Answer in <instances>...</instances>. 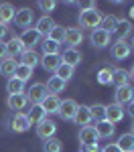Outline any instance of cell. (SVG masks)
Wrapping results in <instances>:
<instances>
[{"instance_id": "19", "label": "cell", "mask_w": 134, "mask_h": 152, "mask_svg": "<svg viewBox=\"0 0 134 152\" xmlns=\"http://www.w3.org/2000/svg\"><path fill=\"white\" fill-rule=\"evenodd\" d=\"M94 130H96L97 138H110V136H114V132H116V126L104 120V122H97V126H94Z\"/></svg>"}, {"instance_id": "11", "label": "cell", "mask_w": 134, "mask_h": 152, "mask_svg": "<svg viewBox=\"0 0 134 152\" xmlns=\"http://www.w3.org/2000/svg\"><path fill=\"white\" fill-rule=\"evenodd\" d=\"M81 41H83V35H81V28H65V41L63 43H67L69 49H75L77 45H81Z\"/></svg>"}, {"instance_id": "40", "label": "cell", "mask_w": 134, "mask_h": 152, "mask_svg": "<svg viewBox=\"0 0 134 152\" xmlns=\"http://www.w3.org/2000/svg\"><path fill=\"white\" fill-rule=\"evenodd\" d=\"M102 152H122V150L116 146V144H108L106 148H102Z\"/></svg>"}, {"instance_id": "34", "label": "cell", "mask_w": 134, "mask_h": 152, "mask_svg": "<svg viewBox=\"0 0 134 152\" xmlns=\"http://www.w3.org/2000/svg\"><path fill=\"white\" fill-rule=\"evenodd\" d=\"M89 114H92V120H97V122H104L106 120V105L96 104L89 107Z\"/></svg>"}, {"instance_id": "21", "label": "cell", "mask_w": 134, "mask_h": 152, "mask_svg": "<svg viewBox=\"0 0 134 152\" xmlns=\"http://www.w3.org/2000/svg\"><path fill=\"white\" fill-rule=\"evenodd\" d=\"M26 118H29V122H31V124H41L43 120H47V112H45L41 105H33V107L29 110Z\"/></svg>"}, {"instance_id": "48", "label": "cell", "mask_w": 134, "mask_h": 152, "mask_svg": "<svg viewBox=\"0 0 134 152\" xmlns=\"http://www.w3.org/2000/svg\"><path fill=\"white\" fill-rule=\"evenodd\" d=\"M132 102H134V94H132Z\"/></svg>"}, {"instance_id": "44", "label": "cell", "mask_w": 134, "mask_h": 152, "mask_svg": "<svg viewBox=\"0 0 134 152\" xmlns=\"http://www.w3.org/2000/svg\"><path fill=\"white\" fill-rule=\"evenodd\" d=\"M128 114H130V118L134 120V102H130V104H128Z\"/></svg>"}, {"instance_id": "5", "label": "cell", "mask_w": 134, "mask_h": 152, "mask_svg": "<svg viewBox=\"0 0 134 152\" xmlns=\"http://www.w3.org/2000/svg\"><path fill=\"white\" fill-rule=\"evenodd\" d=\"M55 132H57V124H55L53 120H43L41 124H37V136L43 138V140L53 138Z\"/></svg>"}, {"instance_id": "38", "label": "cell", "mask_w": 134, "mask_h": 152, "mask_svg": "<svg viewBox=\"0 0 134 152\" xmlns=\"http://www.w3.org/2000/svg\"><path fill=\"white\" fill-rule=\"evenodd\" d=\"M97 81L102 83V85H108V83H112V69H110V67L100 69V71H97Z\"/></svg>"}, {"instance_id": "20", "label": "cell", "mask_w": 134, "mask_h": 152, "mask_svg": "<svg viewBox=\"0 0 134 152\" xmlns=\"http://www.w3.org/2000/svg\"><path fill=\"white\" fill-rule=\"evenodd\" d=\"M31 128V122H29V118L26 114H16V116L12 118V130L14 132H26V130Z\"/></svg>"}, {"instance_id": "4", "label": "cell", "mask_w": 134, "mask_h": 152, "mask_svg": "<svg viewBox=\"0 0 134 152\" xmlns=\"http://www.w3.org/2000/svg\"><path fill=\"white\" fill-rule=\"evenodd\" d=\"M18 39L23 41L24 49H29V51H31V47H35V45H39L43 37H41V33H39L37 28H31V26H29V28H24V31H23V35L18 37Z\"/></svg>"}, {"instance_id": "31", "label": "cell", "mask_w": 134, "mask_h": 152, "mask_svg": "<svg viewBox=\"0 0 134 152\" xmlns=\"http://www.w3.org/2000/svg\"><path fill=\"white\" fill-rule=\"evenodd\" d=\"M41 63V57H39V53H35V51H24L23 53V65H26V67H37Z\"/></svg>"}, {"instance_id": "33", "label": "cell", "mask_w": 134, "mask_h": 152, "mask_svg": "<svg viewBox=\"0 0 134 152\" xmlns=\"http://www.w3.org/2000/svg\"><path fill=\"white\" fill-rule=\"evenodd\" d=\"M59 43L51 39H43V55H59Z\"/></svg>"}, {"instance_id": "8", "label": "cell", "mask_w": 134, "mask_h": 152, "mask_svg": "<svg viewBox=\"0 0 134 152\" xmlns=\"http://www.w3.org/2000/svg\"><path fill=\"white\" fill-rule=\"evenodd\" d=\"M110 41H112V35H108L106 31H102V28H94L92 31V37H89V43L94 45V47L102 49V47H108Z\"/></svg>"}, {"instance_id": "26", "label": "cell", "mask_w": 134, "mask_h": 152, "mask_svg": "<svg viewBox=\"0 0 134 152\" xmlns=\"http://www.w3.org/2000/svg\"><path fill=\"white\" fill-rule=\"evenodd\" d=\"M116 146L122 152H134V136L132 134H122L118 138V142H116Z\"/></svg>"}, {"instance_id": "36", "label": "cell", "mask_w": 134, "mask_h": 152, "mask_svg": "<svg viewBox=\"0 0 134 152\" xmlns=\"http://www.w3.org/2000/svg\"><path fill=\"white\" fill-rule=\"evenodd\" d=\"M47 39H51V41H55V43H63V41H65V28H63V26H57V24H55V28H53V31H51V33H49V37Z\"/></svg>"}, {"instance_id": "27", "label": "cell", "mask_w": 134, "mask_h": 152, "mask_svg": "<svg viewBox=\"0 0 134 152\" xmlns=\"http://www.w3.org/2000/svg\"><path fill=\"white\" fill-rule=\"evenodd\" d=\"M26 105V95L24 94H14V95H8V107L10 110H23Z\"/></svg>"}, {"instance_id": "29", "label": "cell", "mask_w": 134, "mask_h": 152, "mask_svg": "<svg viewBox=\"0 0 134 152\" xmlns=\"http://www.w3.org/2000/svg\"><path fill=\"white\" fill-rule=\"evenodd\" d=\"M6 91H8V95L23 94V91H24V81L16 79V77H8V83H6Z\"/></svg>"}, {"instance_id": "45", "label": "cell", "mask_w": 134, "mask_h": 152, "mask_svg": "<svg viewBox=\"0 0 134 152\" xmlns=\"http://www.w3.org/2000/svg\"><path fill=\"white\" fill-rule=\"evenodd\" d=\"M128 73H130V77H132V79H134V67H132V69H130V71H128Z\"/></svg>"}, {"instance_id": "13", "label": "cell", "mask_w": 134, "mask_h": 152, "mask_svg": "<svg viewBox=\"0 0 134 152\" xmlns=\"http://www.w3.org/2000/svg\"><path fill=\"white\" fill-rule=\"evenodd\" d=\"M24 51V45H23V41L18 39V37H12L10 41L6 43V57H10V59H14L16 55H23Z\"/></svg>"}, {"instance_id": "17", "label": "cell", "mask_w": 134, "mask_h": 152, "mask_svg": "<svg viewBox=\"0 0 134 152\" xmlns=\"http://www.w3.org/2000/svg\"><path fill=\"white\" fill-rule=\"evenodd\" d=\"M41 65H43V69H45V71L55 73V71H57V67L61 65V57H59V55H43Z\"/></svg>"}, {"instance_id": "22", "label": "cell", "mask_w": 134, "mask_h": 152, "mask_svg": "<svg viewBox=\"0 0 134 152\" xmlns=\"http://www.w3.org/2000/svg\"><path fill=\"white\" fill-rule=\"evenodd\" d=\"M14 6H12L10 2H2L0 4V24H4L6 26V23H10L12 18H14Z\"/></svg>"}, {"instance_id": "28", "label": "cell", "mask_w": 134, "mask_h": 152, "mask_svg": "<svg viewBox=\"0 0 134 152\" xmlns=\"http://www.w3.org/2000/svg\"><path fill=\"white\" fill-rule=\"evenodd\" d=\"M73 71H75V67H71V65H67V63H63V61H61V65L57 67L55 75H57L59 79H63V81L67 83V81H69V79L73 77Z\"/></svg>"}, {"instance_id": "10", "label": "cell", "mask_w": 134, "mask_h": 152, "mask_svg": "<svg viewBox=\"0 0 134 152\" xmlns=\"http://www.w3.org/2000/svg\"><path fill=\"white\" fill-rule=\"evenodd\" d=\"M122 118H124V107L118 104H110L106 105V122H110V124H118Z\"/></svg>"}, {"instance_id": "2", "label": "cell", "mask_w": 134, "mask_h": 152, "mask_svg": "<svg viewBox=\"0 0 134 152\" xmlns=\"http://www.w3.org/2000/svg\"><path fill=\"white\" fill-rule=\"evenodd\" d=\"M45 97H47V89H45L43 83H35V85H31V89L26 91V102H31L33 105H41Z\"/></svg>"}, {"instance_id": "15", "label": "cell", "mask_w": 134, "mask_h": 152, "mask_svg": "<svg viewBox=\"0 0 134 152\" xmlns=\"http://www.w3.org/2000/svg\"><path fill=\"white\" fill-rule=\"evenodd\" d=\"M45 89H47V95H57L65 89V81L59 79L57 75H53V77H49V81L45 83Z\"/></svg>"}, {"instance_id": "42", "label": "cell", "mask_w": 134, "mask_h": 152, "mask_svg": "<svg viewBox=\"0 0 134 152\" xmlns=\"http://www.w3.org/2000/svg\"><path fill=\"white\" fill-rule=\"evenodd\" d=\"M6 35H8V28H6L4 24H0V43H2V39H4Z\"/></svg>"}, {"instance_id": "6", "label": "cell", "mask_w": 134, "mask_h": 152, "mask_svg": "<svg viewBox=\"0 0 134 152\" xmlns=\"http://www.w3.org/2000/svg\"><path fill=\"white\" fill-rule=\"evenodd\" d=\"M77 107H79V105H77V102H75V99H63V102H61V105H59V112H57V114L61 116V120H67V122H69V120H73V118H75Z\"/></svg>"}, {"instance_id": "37", "label": "cell", "mask_w": 134, "mask_h": 152, "mask_svg": "<svg viewBox=\"0 0 134 152\" xmlns=\"http://www.w3.org/2000/svg\"><path fill=\"white\" fill-rule=\"evenodd\" d=\"M43 150L45 152H61L63 150V144H61V140H57V138H49V140L45 142V146H43Z\"/></svg>"}, {"instance_id": "43", "label": "cell", "mask_w": 134, "mask_h": 152, "mask_svg": "<svg viewBox=\"0 0 134 152\" xmlns=\"http://www.w3.org/2000/svg\"><path fill=\"white\" fill-rule=\"evenodd\" d=\"M6 57V43H0V59Z\"/></svg>"}, {"instance_id": "12", "label": "cell", "mask_w": 134, "mask_h": 152, "mask_svg": "<svg viewBox=\"0 0 134 152\" xmlns=\"http://www.w3.org/2000/svg\"><path fill=\"white\" fill-rule=\"evenodd\" d=\"M132 94H134V89L130 87V85L116 87V94H114V97H116V104L124 107V104H130V102H132Z\"/></svg>"}, {"instance_id": "24", "label": "cell", "mask_w": 134, "mask_h": 152, "mask_svg": "<svg viewBox=\"0 0 134 152\" xmlns=\"http://www.w3.org/2000/svg\"><path fill=\"white\" fill-rule=\"evenodd\" d=\"M61 61L67 63V65H71V67H75V65L81 61V53H79L77 49H67V51L61 55Z\"/></svg>"}, {"instance_id": "47", "label": "cell", "mask_w": 134, "mask_h": 152, "mask_svg": "<svg viewBox=\"0 0 134 152\" xmlns=\"http://www.w3.org/2000/svg\"><path fill=\"white\" fill-rule=\"evenodd\" d=\"M130 134H132V136H134V122H132V132H130Z\"/></svg>"}, {"instance_id": "7", "label": "cell", "mask_w": 134, "mask_h": 152, "mask_svg": "<svg viewBox=\"0 0 134 152\" xmlns=\"http://www.w3.org/2000/svg\"><path fill=\"white\" fill-rule=\"evenodd\" d=\"M33 18H35V14H33V10L31 8H21V10L14 12V23H16V26H21V28H29L31 26V23H33Z\"/></svg>"}, {"instance_id": "14", "label": "cell", "mask_w": 134, "mask_h": 152, "mask_svg": "<svg viewBox=\"0 0 134 152\" xmlns=\"http://www.w3.org/2000/svg\"><path fill=\"white\" fill-rule=\"evenodd\" d=\"M73 120H75V124H77V126H81V128H83V126H89V124H92L89 105H79V107H77V112H75V118H73Z\"/></svg>"}, {"instance_id": "35", "label": "cell", "mask_w": 134, "mask_h": 152, "mask_svg": "<svg viewBox=\"0 0 134 152\" xmlns=\"http://www.w3.org/2000/svg\"><path fill=\"white\" fill-rule=\"evenodd\" d=\"M130 31H132V24L128 23V20H118V26H116L118 39H124V41H126V37L130 35Z\"/></svg>"}, {"instance_id": "3", "label": "cell", "mask_w": 134, "mask_h": 152, "mask_svg": "<svg viewBox=\"0 0 134 152\" xmlns=\"http://www.w3.org/2000/svg\"><path fill=\"white\" fill-rule=\"evenodd\" d=\"M130 53H132V45H130L128 41H124V39H118V41L112 45V57L118 59V61L126 59Z\"/></svg>"}, {"instance_id": "41", "label": "cell", "mask_w": 134, "mask_h": 152, "mask_svg": "<svg viewBox=\"0 0 134 152\" xmlns=\"http://www.w3.org/2000/svg\"><path fill=\"white\" fill-rule=\"evenodd\" d=\"M79 6H81V10H92V8H96L94 2H79Z\"/></svg>"}, {"instance_id": "23", "label": "cell", "mask_w": 134, "mask_h": 152, "mask_svg": "<svg viewBox=\"0 0 134 152\" xmlns=\"http://www.w3.org/2000/svg\"><path fill=\"white\" fill-rule=\"evenodd\" d=\"M128 79H130V73L126 69H112V83H116V87L128 85Z\"/></svg>"}, {"instance_id": "32", "label": "cell", "mask_w": 134, "mask_h": 152, "mask_svg": "<svg viewBox=\"0 0 134 152\" xmlns=\"http://www.w3.org/2000/svg\"><path fill=\"white\" fill-rule=\"evenodd\" d=\"M116 26H118V18L116 16H104L102 18V31H106L108 35H112V33H116Z\"/></svg>"}, {"instance_id": "1", "label": "cell", "mask_w": 134, "mask_h": 152, "mask_svg": "<svg viewBox=\"0 0 134 152\" xmlns=\"http://www.w3.org/2000/svg\"><path fill=\"white\" fill-rule=\"evenodd\" d=\"M102 18H104V14L97 10V8L81 10L79 12V26L81 28H97L102 24Z\"/></svg>"}, {"instance_id": "9", "label": "cell", "mask_w": 134, "mask_h": 152, "mask_svg": "<svg viewBox=\"0 0 134 152\" xmlns=\"http://www.w3.org/2000/svg\"><path fill=\"white\" fill-rule=\"evenodd\" d=\"M77 138H79V142H81V146H89V144H97V134L96 130H94V126H83V128L79 130V134H77Z\"/></svg>"}, {"instance_id": "39", "label": "cell", "mask_w": 134, "mask_h": 152, "mask_svg": "<svg viewBox=\"0 0 134 152\" xmlns=\"http://www.w3.org/2000/svg\"><path fill=\"white\" fill-rule=\"evenodd\" d=\"M55 6H57V2H53V0H41V2H39V8L45 10V12H53Z\"/></svg>"}, {"instance_id": "30", "label": "cell", "mask_w": 134, "mask_h": 152, "mask_svg": "<svg viewBox=\"0 0 134 152\" xmlns=\"http://www.w3.org/2000/svg\"><path fill=\"white\" fill-rule=\"evenodd\" d=\"M12 77H16V79H21V81L26 83V79H31L33 77V69L31 67H26V65H23V63H18L16 65V69H14V75Z\"/></svg>"}, {"instance_id": "49", "label": "cell", "mask_w": 134, "mask_h": 152, "mask_svg": "<svg viewBox=\"0 0 134 152\" xmlns=\"http://www.w3.org/2000/svg\"><path fill=\"white\" fill-rule=\"evenodd\" d=\"M132 45H134V41H132Z\"/></svg>"}, {"instance_id": "16", "label": "cell", "mask_w": 134, "mask_h": 152, "mask_svg": "<svg viewBox=\"0 0 134 152\" xmlns=\"http://www.w3.org/2000/svg\"><path fill=\"white\" fill-rule=\"evenodd\" d=\"M35 28L39 31V33H41V37H45V39H47V37H49V33H51V31L55 28V20H53L51 16H41Z\"/></svg>"}, {"instance_id": "46", "label": "cell", "mask_w": 134, "mask_h": 152, "mask_svg": "<svg viewBox=\"0 0 134 152\" xmlns=\"http://www.w3.org/2000/svg\"><path fill=\"white\" fill-rule=\"evenodd\" d=\"M130 16H132V18H134V6H132V10H130Z\"/></svg>"}, {"instance_id": "25", "label": "cell", "mask_w": 134, "mask_h": 152, "mask_svg": "<svg viewBox=\"0 0 134 152\" xmlns=\"http://www.w3.org/2000/svg\"><path fill=\"white\" fill-rule=\"evenodd\" d=\"M16 61L10 57H4V59H0V73L2 75H6V77H12L14 75V69H16Z\"/></svg>"}, {"instance_id": "18", "label": "cell", "mask_w": 134, "mask_h": 152, "mask_svg": "<svg viewBox=\"0 0 134 152\" xmlns=\"http://www.w3.org/2000/svg\"><path fill=\"white\" fill-rule=\"evenodd\" d=\"M59 105H61L59 95H47V97L43 99L41 107H43L47 114H57V112H59Z\"/></svg>"}]
</instances>
